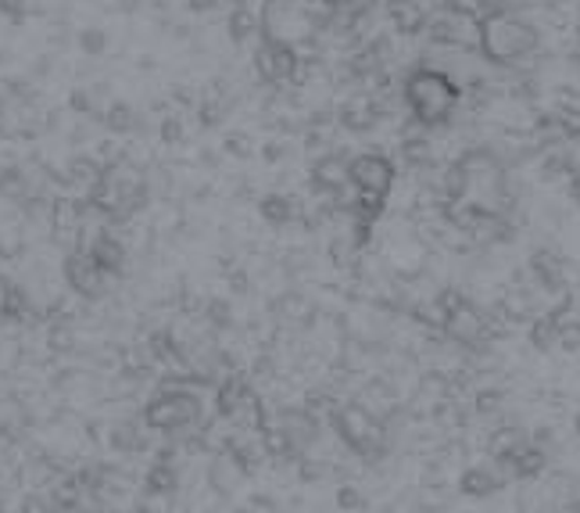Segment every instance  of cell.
<instances>
[{"label":"cell","instance_id":"cell-16","mask_svg":"<svg viewBox=\"0 0 580 513\" xmlns=\"http://www.w3.org/2000/svg\"><path fill=\"white\" fill-rule=\"evenodd\" d=\"M0 194H4V198H26V194H29L26 173H22L18 166L0 169Z\"/></svg>","mask_w":580,"mask_h":513},{"label":"cell","instance_id":"cell-19","mask_svg":"<svg viewBox=\"0 0 580 513\" xmlns=\"http://www.w3.org/2000/svg\"><path fill=\"white\" fill-rule=\"evenodd\" d=\"M111 445H115V449H137L140 445V435L133 431V427H115V438H111Z\"/></svg>","mask_w":580,"mask_h":513},{"label":"cell","instance_id":"cell-25","mask_svg":"<svg viewBox=\"0 0 580 513\" xmlns=\"http://www.w3.org/2000/svg\"><path fill=\"white\" fill-rule=\"evenodd\" d=\"M72 108H76V112H90V94L86 90H76L72 94V101H69Z\"/></svg>","mask_w":580,"mask_h":513},{"label":"cell","instance_id":"cell-6","mask_svg":"<svg viewBox=\"0 0 580 513\" xmlns=\"http://www.w3.org/2000/svg\"><path fill=\"white\" fill-rule=\"evenodd\" d=\"M348 183L355 191H359V198H369V201H380L384 205L391 183H394V166L391 158L369 151V155H355L348 162Z\"/></svg>","mask_w":580,"mask_h":513},{"label":"cell","instance_id":"cell-9","mask_svg":"<svg viewBox=\"0 0 580 513\" xmlns=\"http://www.w3.org/2000/svg\"><path fill=\"white\" fill-rule=\"evenodd\" d=\"M86 252L94 255V262L101 266L108 277H115L122 266H126V244H122L115 234H104V230L90 241V248H86Z\"/></svg>","mask_w":580,"mask_h":513},{"label":"cell","instance_id":"cell-15","mask_svg":"<svg viewBox=\"0 0 580 513\" xmlns=\"http://www.w3.org/2000/svg\"><path fill=\"white\" fill-rule=\"evenodd\" d=\"M226 29H230V40L233 44H248V36L258 33V19H255V11L248 4H237L230 11V22H226Z\"/></svg>","mask_w":580,"mask_h":513},{"label":"cell","instance_id":"cell-10","mask_svg":"<svg viewBox=\"0 0 580 513\" xmlns=\"http://www.w3.org/2000/svg\"><path fill=\"white\" fill-rule=\"evenodd\" d=\"M51 234L58 241H72L79 237V205L72 198H58L51 209Z\"/></svg>","mask_w":580,"mask_h":513},{"label":"cell","instance_id":"cell-2","mask_svg":"<svg viewBox=\"0 0 580 513\" xmlns=\"http://www.w3.org/2000/svg\"><path fill=\"white\" fill-rule=\"evenodd\" d=\"M477 40H480L484 58L498 61V65H513V61H523L527 54H534L538 33L520 15H509V11H491L488 19H480Z\"/></svg>","mask_w":580,"mask_h":513},{"label":"cell","instance_id":"cell-24","mask_svg":"<svg viewBox=\"0 0 580 513\" xmlns=\"http://www.w3.org/2000/svg\"><path fill=\"white\" fill-rule=\"evenodd\" d=\"M226 151H233V155H251V144L244 141V133H230V137H226Z\"/></svg>","mask_w":580,"mask_h":513},{"label":"cell","instance_id":"cell-13","mask_svg":"<svg viewBox=\"0 0 580 513\" xmlns=\"http://www.w3.org/2000/svg\"><path fill=\"white\" fill-rule=\"evenodd\" d=\"M176 485H180V474L169 463V456L158 460L155 467L147 471V492H151V496H172V492H176Z\"/></svg>","mask_w":580,"mask_h":513},{"label":"cell","instance_id":"cell-12","mask_svg":"<svg viewBox=\"0 0 580 513\" xmlns=\"http://www.w3.org/2000/svg\"><path fill=\"white\" fill-rule=\"evenodd\" d=\"M101 122H104V130L111 133V137H126V133L137 130V112H133V105L115 101L111 108H104Z\"/></svg>","mask_w":580,"mask_h":513},{"label":"cell","instance_id":"cell-20","mask_svg":"<svg viewBox=\"0 0 580 513\" xmlns=\"http://www.w3.org/2000/svg\"><path fill=\"white\" fill-rule=\"evenodd\" d=\"M162 141L165 144H180V137H183V122L176 119V115H169V119H162Z\"/></svg>","mask_w":580,"mask_h":513},{"label":"cell","instance_id":"cell-4","mask_svg":"<svg viewBox=\"0 0 580 513\" xmlns=\"http://www.w3.org/2000/svg\"><path fill=\"white\" fill-rule=\"evenodd\" d=\"M144 420L147 427L165 431V435L187 431V427L201 420V399L187 392V388H162V392L144 406Z\"/></svg>","mask_w":580,"mask_h":513},{"label":"cell","instance_id":"cell-1","mask_svg":"<svg viewBox=\"0 0 580 513\" xmlns=\"http://www.w3.org/2000/svg\"><path fill=\"white\" fill-rule=\"evenodd\" d=\"M319 33V22L308 15L305 0H266L258 11V40L287 47V51L301 54L312 47Z\"/></svg>","mask_w":580,"mask_h":513},{"label":"cell","instance_id":"cell-18","mask_svg":"<svg viewBox=\"0 0 580 513\" xmlns=\"http://www.w3.org/2000/svg\"><path fill=\"white\" fill-rule=\"evenodd\" d=\"M79 47L86 54H104L108 51V33L104 29H83L79 33Z\"/></svg>","mask_w":580,"mask_h":513},{"label":"cell","instance_id":"cell-5","mask_svg":"<svg viewBox=\"0 0 580 513\" xmlns=\"http://www.w3.org/2000/svg\"><path fill=\"white\" fill-rule=\"evenodd\" d=\"M333 424H337V435L348 442L355 453L362 456H377L384 449V427L362 406H341L333 413Z\"/></svg>","mask_w":580,"mask_h":513},{"label":"cell","instance_id":"cell-22","mask_svg":"<svg viewBox=\"0 0 580 513\" xmlns=\"http://www.w3.org/2000/svg\"><path fill=\"white\" fill-rule=\"evenodd\" d=\"M222 115H226L222 101H205L201 105V122H205V126H215V122H222Z\"/></svg>","mask_w":580,"mask_h":513},{"label":"cell","instance_id":"cell-21","mask_svg":"<svg viewBox=\"0 0 580 513\" xmlns=\"http://www.w3.org/2000/svg\"><path fill=\"white\" fill-rule=\"evenodd\" d=\"M337 506H341V510H362V496L355 492L351 485H344L341 492H337Z\"/></svg>","mask_w":580,"mask_h":513},{"label":"cell","instance_id":"cell-7","mask_svg":"<svg viewBox=\"0 0 580 513\" xmlns=\"http://www.w3.org/2000/svg\"><path fill=\"white\" fill-rule=\"evenodd\" d=\"M65 280L79 298H97L104 291L108 273L94 262V255L86 248H72L65 255Z\"/></svg>","mask_w":580,"mask_h":513},{"label":"cell","instance_id":"cell-17","mask_svg":"<svg viewBox=\"0 0 580 513\" xmlns=\"http://www.w3.org/2000/svg\"><path fill=\"white\" fill-rule=\"evenodd\" d=\"M462 488H466L470 496H488L491 488H495V478H491L488 471H470V474L462 478Z\"/></svg>","mask_w":580,"mask_h":513},{"label":"cell","instance_id":"cell-14","mask_svg":"<svg viewBox=\"0 0 580 513\" xmlns=\"http://www.w3.org/2000/svg\"><path fill=\"white\" fill-rule=\"evenodd\" d=\"M258 212H262L266 223L283 227V223H291V219H294V201L287 198V194H266V198L258 201Z\"/></svg>","mask_w":580,"mask_h":513},{"label":"cell","instance_id":"cell-23","mask_svg":"<svg viewBox=\"0 0 580 513\" xmlns=\"http://www.w3.org/2000/svg\"><path fill=\"white\" fill-rule=\"evenodd\" d=\"M26 4H29V0H0V11H4L8 19L22 22V19H26Z\"/></svg>","mask_w":580,"mask_h":513},{"label":"cell","instance_id":"cell-8","mask_svg":"<svg viewBox=\"0 0 580 513\" xmlns=\"http://www.w3.org/2000/svg\"><path fill=\"white\" fill-rule=\"evenodd\" d=\"M294 69H298V54L287 51V47L258 40V47H255V72H258V80L269 83V87H280V83L294 80Z\"/></svg>","mask_w":580,"mask_h":513},{"label":"cell","instance_id":"cell-26","mask_svg":"<svg viewBox=\"0 0 580 513\" xmlns=\"http://www.w3.org/2000/svg\"><path fill=\"white\" fill-rule=\"evenodd\" d=\"M262 155H266V162H276V158L283 155V144H266Z\"/></svg>","mask_w":580,"mask_h":513},{"label":"cell","instance_id":"cell-27","mask_svg":"<svg viewBox=\"0 0 580 513\" xmlns=\"http://www.w3.org/2000/svg\"><path fill=\"white\" fill-rule=\"evenodd\" d=\"M312 4H330V0H312Z\"/></svg>","mask_w":580,"mask_h":513},{"label":"cell","instance_id":"cell-3","mask_svg":"<svg viewBox=\"0 0 580 513\" xmlns=\"http://www.w3.org/2000/svg\"><path fill=\"white\" fill-rule=\"evenodd\" d=\"M405 105L412 108L416 122L423 126H441L448 122L455 105H459V90L455 83L437 69H416L409 80H405Z\"/></svg>","mask_w":580,"mask_h":513},{"label":"cell","instance_id":"cell-11","mask_svg":"<svg viewBox=\"0 0 580 513\" xmlns=\"http://www.w3.org/2000/svg\"><path fill=\"white\" fill-rule=\"evenodd\" d=\"M312 183L319 191H333L337 194L344 183H348V166L341 158H323V162L312 166Z\"/></svg>","mask_w":580,"mask_h":513}]
</instances>
